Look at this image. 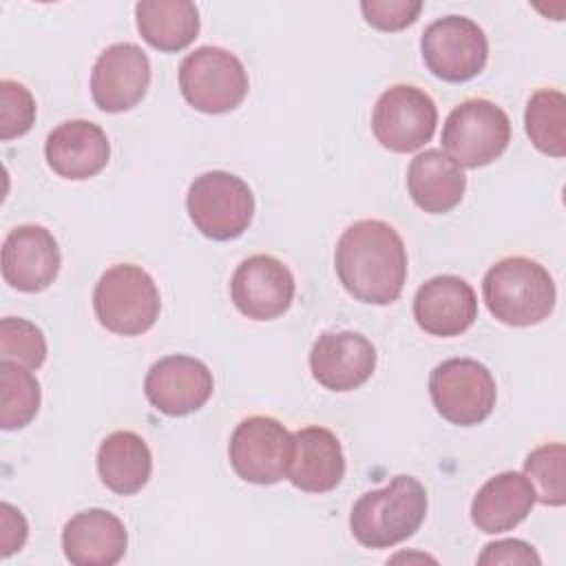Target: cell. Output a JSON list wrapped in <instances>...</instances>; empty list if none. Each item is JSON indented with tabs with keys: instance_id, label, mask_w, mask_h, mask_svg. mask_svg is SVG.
<instances>
[{
	"instance_id": "cell-1",
	"label": "cell",
	"mask_w": 566,
	"mask_h": 566,
	"mask_svg": "<svg viewBox=\"0 0 566 566\" xmlns=\"http://www.w3.org/2000/svg\"><path fill=\"white\" fill-rule=\"evenodd\" d=\"M334 268L356 301L389 305L400 296L407 281V248L387 221L360 219L336 241Z\"/></svg>"
},
{
	"instance_id": "cell-2",
	"label": "cell",
	"mask_w": 566,
	"mask_h": 566,
	"mask_svg": "<svg viewBox=\"0 0 566 566\" xmlns=\"http://www.w3.org/2000/svg\"><path fill=\"white\" fill-rule=\"evenodd\" d=\"M427 506L424 486L413 475H396L387 486L358 497L349 513V531L365 548H391L420 528Z\"/></svg>"
},
{
	"instance_id": "cell-3",
	"label": "cell",
	"mask_w": 566,
	"mask_h": 566,
	"mask_svg": "<svg viewBox=\"0 0 566 566\" xmlns=\"http://www.w3.org/2000/svg\"><path fill=\"white\" fill-rule=\"evenodd\" d=\"M489 312L504 325L531 327L548 318L557 290L551 272L528 256L500 259L482 279Z\"/></svg>"
},
{
	"instance_id": "cell-4",
	"label": "cell",
	"mask_w": 566,
	"mask_h": 566,
	"mask_svg": "<svg viewBox=\"0 0 566 566\" xmlns=\"http://www.w3.org/2000/svg\"><path fill=\"white\" fill-rule=\"evenodd\" d=\"M161 298L153 276L135 263L108 268L93 290V312L102 327L119 336H139L159 318Z\"/></svg>"
},
{
	"instance_id": "cell-5",
	"label": "cell",
	"mask_w": 566,
	"mask_h": 566,
	"mask_svg": "<svg viewBox=\"0 0 566 566\" xmlns=\"http://www.w3.org/2000/svg\"><path fill=\"white\" fill-rule=\"evenodd\" d=\"M186 208L190 221L203 237L232 241L252 223L254 195L241 177L228 170H208L190 184Z\"/></svg>"
},
{
	"instance_id": "cell-6",
	"label": "cell",
	"mask_w": 566,
	"mask_h": 566,
	"mask_svg": "<svg viewBox=\"0 0 566 566\" xmlns=\"http://www.w3.org/2000/svg\"><path fill=\"white\" fill-rule=\"evenodd\" d=\"M243 62L221 46H199L179 64L184 99L201 113L221 115L234 111L248 95Z\"/></svg>"
},
{
	"instance_id": "cell-7",
	"label": "cell",
	"mask_w": 566,
	"mask_h": 566,
	"mask_svg": "<svg viewBox=\"0 0 566 566\" xmlns=\"http://www.w3.org/2000/svg\"><path fill=\"white\" fill-rule=\"evenodd\" d=\"M511 142V119L491 99L460 102L442 126V148L460 168H482L495 161Z\"/></svg>"
},
{
	"instance_id": "cell-8",
	"label": "cell",
	"mask_w": 566,
	"mask_h": 566,
	"mask_svg": "<svg viewBox=\"0 0 566 566\" xmlns=\"http://www.w3.org/2000/svg\"><path fill=\"white\" fill-rule=\"evenodd\" d=\"M429 396L436 411L458 427L484 422L497 400L495 378L473 358H449L433 367Z\"/></svg>"
},
{
	"instance_id": "cell-9",
	"label": "cell",
	"mask_w": 566,
	"mask_h": 566,
	"mask_svg": "<svg viewBox=\"0 0 566 566\" xmlns=\"http://www.w3.org/2000/svg\"><path fill=\"white\" fill-rule=\"evenodd\" d=\"M420 51L427 69L436 77L458 84L482 73L489 57V40L471 18L444 15L424 29Z\"/></svg>"
},
{
	"instance_id": "cell-10",
	"label": "cell",
	"mask_w": 566,
	"mask_h": 566,
	"mask_svg": "<svg viewBox=\"0 0 566 566\" xmlns=\"http://www.w3.org/2000/svg\"><path fill=\"white\" fill-rule=\"evenodd\" d=\"M234 473L250 484H276L287 478L292 460V433L270 416L241 420L228 444Z\"/></svg>"
},
{
	"instance_id": "cell-11",
	"label": "cell",
	"mask_w": 566,
	"mask_h": 566,
	"mask_svg": "<svg viewBox=\"0 0 566 566\" xmlns=\"http://www.w3.org/2000/svg\"><path fill=\"white\" fill-rule=\"evenodd\" d=\"M438 108L429 93L411 84L389 86L371 113V130L382 148L413 153L436 133Z\"/></svg>"
},
{
	"instance_id": "cell-12",
	"label": "cell",
	"mask_w": 566,
	"mask_h": 566,
	"mask_svg": "<svg viewBox=\"0 0 566 566\" xmlns=\"http://www.w3.org/2000/svg\"><path fill=\"white\" fill-rule=\"evenodd\" d=\"M294 292L296 283L290 268L270 254L243 259L230 281L234 307L252 321H272L285 314Z\"/></svg>"
},
{
	"instance_id": "cell-13",
	"label": "cell",
	"mask_w": 566,
	"mask_h": 566,
	"mask_svg": "<svg viewBox=\"0 0 566 566\" xmlns=\"http://www.w3.org/2000/svg\"><path fill=\"white\" fill-rule=\"evenodd\" d=\"M150 84V60L135 42L106 46L93 64L91 97L104 113H124L137 106Z\"/></svg>"
},
{
	"instance_id": "cell-14",
	"label": "cell",
	"mask_w": 566,
	"mask_h": 566,
	"mask_svg": "<svg viewBox=\"0 0 566 566\" xmlns=\"http://www.w3.org/2000/svg\"><path fill=\"white\" fill-rule=\"evenodd\" d=\"M214 389L212 371L195 356L172 354L150 365L144 378V394L153 409L164 416H188L201 409Z\"/></svg>"
},
{
	"instance_id": "cell-15",
	"label": "cell",
	"mask_w": 566,
	"mask_h": 566,
	"mask_svg": "<svg viewBox=\"0 0 566 566\" xmlns=\"http://www.w3.org/2000/svg\"><path fill=\"white\" fill-rule=\"evenodd\" d=\"M62 265L55 237L35 223L15 226L2 243V279L18 292L46 290Z\"/></svg>"
},
{
	"instance_id": "cell-16",
	"label": "cell",
	"mask_w": 566,
	"mask_h": 566,
	"mask_svg": "<svg viewBox=\"0 0 566 566\" xmlns=\"http://www.w3.org/2000/svg\"><path fill=\"white\" fill-rule=\"evenodd\" d=\"M310 369L329 391H352L365 385L376 369V347L358 332H325L312 345Z\"/></svg>"
},
{
	"instance_id": "cell-17",
	"label": "cell",
	"mask_w": 566,
	"mask_h": 566,
	"mask_svg": "<svg viewBox=\"0 0 566 566\" xmlns=\"http://www.w3.org/2000/svg\"><path fill=\"white\" fill-rule=\"evenodd\" d=\"M413 318L431 336H460L478 318V296L464 279L438 274L418 287Z\"/></svg>"
},
{
	"instance_id": "cell-18",
	"label": "cell",
	"mask_w": 566,
	"mask_h": 566,
	"mask_svg": "<svg viewBox=\"0 0 566 566\" xmlns=\"http://www.w3.org/2000/svg\"><path fill=\"white\" fill-rule=\"evenodd\" d=\"M44 157L55 175L82 181L106 168L111 144L97 124L88 119H69L46 135Z\"/></svg>"
},
{
	"instance_id": "cell-19",
	"label": "cell",
	"mask_w": 566,
	"mask_h": 566,
	"mask_svg": "<svg viewBox=\"0 0 566 566\" xmlns=\"http://www.w3.org/2000/svg\"><path fill=\"white\" fill-rule=\"evenodd\" d=\"M128 546L124 522L104 509L75 513L62 528L64 557L75 566H113Z\"/></svg>"
},
{
	"instance_id": "cell-20",
	"label": "cell",
	"mask_w": 566,
	"mask_h": 566,
	"mask_svg": "<svg viewBox=\"0 0 566 566\" xmlns=\"http://www.w3.org/2000/svg\"><path fill=\"white\" fill-rule=\"evenodd\" d=\"M345 475L343 447L334 431L305 427L292 433V460L287 480L305 493L334 491Z\"/></svg>"
},
{
	"instance_id": "cell-21",
	"label": "cell",
	"mask_w": 566,
	"mask_h": 566,
	"mask_svg": "<svg viewBox=\"0 0 566 566\" xmlns=\"http://www.w3.org/2000/svg\"><path fill=\"white\" fill-rule=\"evenodd\" d=\"M535 504V491L524 473L504 471L489 478L471 502V520L478 531L495 535L522 524Z\"/></svg>"
},
{
	"instance_id": "cell-22",
	"label": "cell",
	"mask_w": 566,
	"mask_h": 566,
	"mask_svg": "<svg viewBox=\"0 0 566 566\" xmlns=\"http://www.w3.org/2000/svg\"><path fill=\"white\" fill-rule=\"evenodd\" d=\"M407 190L420 210L444 214L462 201L467 177L444 150L429 148L411 159L407 168Z\"/></svg>"
},
{
	"instance_id": "cell-23",
	"label": "cell",
	"mask_w": 566,
	"mask_h": 566,
	"mask_svg": "<svg viewBox=\"0 0 566 566\" xmlns=\"http://www.w3.org/2000/svg\"><path fill=\"white\" fill-rule=\"evenodd\" d=\"M97 473L102 484L117 495L139 493L153 473L146 440L135 431L108 433L97 449Z\"/></svg>"
},
{
	"instance_id": "cell-24",
	"label": "cell",
	"mask_w": 566,
	"mask_h": 566,
	"mask_svg": "<svg viewBox=\"0 0 566 566\" xmlns=\"http://www.w3.org/2000/svg\"><path fill=\"white\" fill-rule=\"evenodd\" d=\"M135 22L144 42L164 53L184 51L199 35V9L188 0H142Z\"/></svg>"
},
{
	"instance_id": "cell-25",
	"label": "cell",
	"mask_w": 566,
	"mask_h": 566,
	"mask_svg": "<svg viewBox=\"0 0 566 566\" xmlns=\"http://www.w3.org/2000/svg\"><path fill=\"white\" fill-rule=\"evenodd\" d=\"M524 128L533 146L551 157L566 155V97L555 88L535 91L524 111Z\"/></svg>"
},
{
	"instance_id": "cell-26",
	"label": "cell",
	"mask_w": 566,
	"mask_h": 566,
	"mask_svg": "<svg viewBox=\"0 0 566 566\" xmlns=\"http://www.w3.org/2000/svg\"><path fill=\"white\" fill-rule=\"evenodd\" d=\"M40 382L29 367L0 360V427H27L40 409Z\"/></svg>"
},
{
	"instance_id": "cell-27",
	"label": "cell",
	"mask_w": 566,
	"mask_h": 566,
	"mask_svg": "<svg viewBox=\"0 0 566 566\" xmlns=\"http://www.w3.org/2000/svg\"><path fill=\"white\" fill-rule=\"evenodd\" d=\"M566 447L562 442L542 444L524 460V475L535 491V502L564 506L566 502Z\"/></svg>"
},
{
	"instance_id": "cell-28",
	"label": "cell",
	"mask_w": 566,
	"mask_h": 566,
	"mask_svg": "<svg viewBox=\"0 0 566 566\" xmlns=\"http://www.w3.org/2000/svg\"><path fill=\"white\" fill-rule=\"evenodd\" d=\"M0 358L38 369L46 358V338L42 329L27 321L7 316L0 321Z\"/></svg>"
},
{
	"instance_id": "cell-29",
	"label": "cell",
	"mask_w": 566,
	"mask_h": 566,
	"mask_svg": "<svg viewBox=\"0 0 566 566\" xmlns=\"http://www.w3.org/2000/svg\"><path fill=\"white\" fill-rule=\"evenodd\" d=\"M35 122V99L31 91L15 82H0V139L9 142L31 130Z\"/></svg>"
},
{
	"instance_id": "cell-30",
	"label": "cell",
	"mask_w": 566,
	"mask_h": 566,
	"mask_svg": "<svg viewBox=\"0 0 566 566\" xmlns=\"http://www.w3.org/2000/svg\"><path fill=\"white\" fill-rule=\"evenodd\" d=\"M360 11L367 24L378 31H402L411 27L420 11V0H363Z\"/></svg>"
},
{
	"instance_id": "cell-31",
	"label": "cell",
	"mask_w": 566,
	"mask_h": 566,
	"mask_svg": "<svg viewBox=\"0 0 566 566\" xmlns=\"http://www.w3.org/2000/svg\"><path fill=\"white\" fill-rule=\"evenodd\" d=\"M535 548L522 539H500L484 546L478 564H539Z\"/></svg>"
},
{
	"instance_id": "cell-32",
	"label": "cell",
	"mask_w": 566,
	"mask_h": 566,
	"mask_svg": "<svg viewBox=\"0 0 566 566\" xmlns=\"http://www.w3.org/2000/svg\"><path fill=\"white\" fill-rule=\"evenodd\" d=\"M29 524L24 515L9 502L0 504V557H9L27 542Z\"/></svg>"
}]
</instances>
